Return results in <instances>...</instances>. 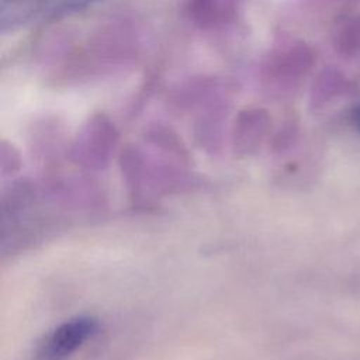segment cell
<instances>
[{"label": "cell", "mask_w": 360, "mask_h": 360, "mask_svg": "<svg viewBox=\"0 0 360 360\" xmlns=\"http://www.w3.org/2000/svg\"><path fill=\"white\" fill-rule=\"evenodd\" d=\"M240 0H190L188 14L201 30H212L229 24L238 14Z\"/></svg>", "instance_id": "obj_4"}, {"label": "cell", "mask_w": 360, "mask_h": 360, "mask_svg": "<svg viewBox=\"0 0 360 360\" xmlns=\"http://www.w3.org/2000/svg\"><path fill=\"white\" fill-rule=\"evenodd\" d=\"M349 90L347 79L335 69H326L312 84L311 103L315 107H322L338 96L345 94Z\"/></svg>", "instance_id": "obj_5"}, {"label": "cell", "mask_w": 360, "mask_h": 360, "mask_svg": "<svg viewBox=\"0 0 360 360\" xmlns=\"http://www.w3.org/2000/svg\"><path fill=\"white\" fill-rule=\"evenodd\" d=\"M350 122H352L353 128L360 134V103L353 108V111L350 114Z\"/></svg>", "instance_id": "obj_7"}, {"label": "cell", "mask_w": 360, "mask_h": 360, "mask_svg": "<svg viewBox=\"0 0 360 360\" xmlns=\"http://www.w3.org/2000/svg\"><path fill=\"white\" fill-rule=\"evenodd\" d=\"M315 63L314 51L302 42L274 49L263 63V79L271 86H290L304 77Z\"/></svg>", "instance_id": "obj_2"}, {"label": "cell", "mask_w": 360, "mask_h": 360, "mask_svg": "<svg viewBox=\"0 0 360 360\" xmlns=\"http://www.w3.org/2000/svg\"><path fill=\"white\" fill-rule=\"evenodd\" d=\"M332 42L342 56H356L360 53V13L339 21L332 34Z\"/></svg>", "instance_id": "obj_6"}, {"label": "cell", "mask_w": 360, "mask_h": 360, "mask_svg": "<svg viewBox=\"0 0 360 360\" xmlns=\"http://www.w3.org/2000/svg\"><path fill=\"white\" fill-rule=\"evenodd\" d=\"M100 329L94 316H76L56 326L42 342L39 354L45 360H65L91 340Z\"/></svg>", "instance_id": "obj_3"}, {"label": "cell", "mask_w": 360, "mask_h": 360, "mask_svg": "<svg viewBox=\"0 0 360 360\" xmlns=\"http://www.w3.org/2000/svg\"><path fill=\"white\" fill-rule=\"evenodd\" d=\"M101 0H0V31L14 32L82 11Z\"/></svg>", "instance_id": "obj_1"}]
</instances>
